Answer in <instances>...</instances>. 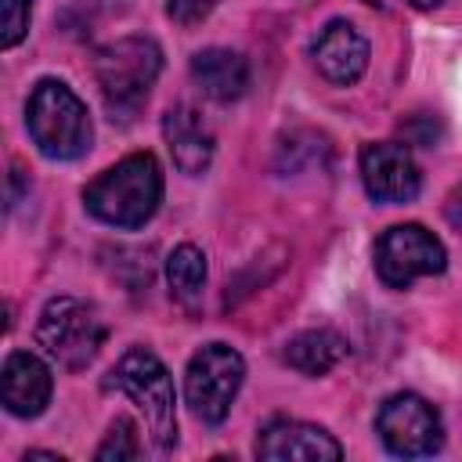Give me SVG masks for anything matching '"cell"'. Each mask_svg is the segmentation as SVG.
I'll use <instances>...</instances> for the list:
<instances>
[{"mask_svg":"<svg viewBox=\"0 0 462 462\" xmlns=\"http://www.w3.org/2000/svg\"><path fill=\"white\" fill-rule=\"evenodd\" d=\"M162 202V166L152 152H134L83 188V206L108 227H144Z\"/></svg>","mask_w":462,"mask_h":462,"instance_id":"obj_1","label":"cell"},{"mask_svg":"<svg viewBox=\"0 0 462 462\" xmlns=\"http://www.w3.org/2000/svg\"><path fill=\"white\" fill-rule=\"evenodd\" d=\"M25 126L32 144L58 162H72L87 155L94 141L90 112L76 97V90L61 79H40L25 101Z\"/></svg>","mask_w":462,"mask_h":462,"instance_id":"obj_2","label":"cell"},{"mask_svg":"<svg viewBox=\"0 0 462 462\" xmlns=\"http://www.w3.org/2000/svg\"><path fill=\"white\" fill-rule=\"evenodd\" d=\"M162 72V51L152 36H123L97 51L94 76L112 119H130L148 101Z\"/></svg>","mask_w":462,"mask_h":462,"instance_id":"obj_3","label":"cell"},{"mask_svg":"<svg viewBox=\"0 0 462 462\" xmlns=\"http://www.w3.org/2000/svg\"><path fill=\"white\" fill-rule=\"evenodd\" d=\"M108 386L119 390V393H126L137 404V411H141V419L148 426V437H152V444L159 451H170L177 444V397H173V379H170L166 365L152 350H144V346L126 350L116 361V368L108 375Z\"/></svg>","mask_w":462,"mask_h":462,"instance_id":"obj_4","label":"cell"},{"mask_svg":"<svg viewBox=\"0 0 462 462\" xmlns=\"http://www.w3.org/2000/svg\"><path fill=\"white\" fill-rule=\"evenodd\" d=\"M105 321L97 314L94 303L79 300V296H54L47 300V307L40 310L36 321V343L43 346V354L61 365V368H87L97 350L105 346Z\"/></svg>","mask_w":462,"mask_h":462,"instance_id":"obj_5","label":"cell"},{"mask_svg":"<svg viewBox=\"0 0 462 462\" xmlns=\"http://www.w3.org/2000/svg\"><path fill=\"white\" fill-rule=\"evenodd\" d=\"M245 383V361L235 346L227 343H206L191 354L188 361V372H184V397H188V408L209 422V426H220L238 397Z\"/></svg>","mask_w":462,"mask_h":462,"instance_id":"obj_6","label":"cell"},{"mask_svg":"<svg viewBox=\"0 0 462 462\" xmlns=\"http://www.w3.org/2000/svg\"><path fill=\"white\" fill-rule=\"evenodd\" d=\"M448 249L422 224H393L375 242V274L386 289H411L419 278L444 274Z\"/></svg>","mask_w":462,"mask_h":462,"instance_id":"obj_7","label":"cell"},{"mask_svg":"<svg viewBox=\"0 0 462 462\" xmlns=\"http://www.w3.org/2000/svg\"><path fill=\"white\" fill-rule=\"evenodd\" d=\"M375 433L397 458H426L444 444L440 411L419 393H390L375 411Z\"/></svg>","mask_w":462,"mask_h":462,"instance_id":"obj_8","label":"cell"},{"mask_svg":"<svg viewBox=\"0 0 462 462\" xmlns=\"http://www.w3.org/2000/svg\"><path fill=\"white\" fill-rule=\"evenodd\" d=\"M361 184H365L368 199H375L383 206H401L419 195L422 173L404 144L375 141V144L361 148Z\"/></svg>","mask_w":462,"mask_h":462,"instance_id":"obj_9","label":"cell"},{"mask_svg":"<svg viewBox=\"0 0 462 462\" xmlns=\"http://www.w3.org/2000/svg\"><path fill=\"white\" fill-rule=\"evenodd\" d=\"M256 458H271V462H336L343 458V444L314 426V422H300V419H271L260 437H256Z\"/></svg>","mask_w":462,"mask_h":462,"instance_id":"obj_10","label":"cell"},{"mask_svg":"<svg viewBox=\"0 0 462 462\" xmlns=\"http://www.w3.org/2000/svg\"><path fill=\"white\" fill-rule=\"evenodd\" d=\"M54 375L32 350H11L0 368V401L14 419H36L51 404Z\"/></svg>","mask_w":462,"mask_h":462,"instance_id":"obj_11","label":"cell"},{"mask_svg":"<svg viewBox=\"0 0 462 462\" xmlns=\"http://www.w3.org/2000/svg\"><path fill=\"white\" fill-rule=\"evenodd\" d=\"M310 58H314V69L321 79H328L336 87H350L368 69V40L350 22L336 18L314 36Z\"/></svg>","mask_w":462,"mask_h":462,"instance_id":"obj_12","label":"cell"},{"mask_svg":"<svg viewBox=\"0 0 462 462\" xmlns=\"http://www.w3.org/2000/svg\"><path fill=\"white\" fill-rule=\"evenodd\" d=\"M162 137H166V148L173 155V166L188 177H199L209 170L213 162V152H217V141H213V130L209 123L202 119L199 108L191 105H173L166 116H162Z\"/></svg>","mask_w":462,"mask_h":462,"instance_id":"obj_13","label":"cell"},{"mask_svg":"<svg viewBox=\"0 0 462 462\" xmlns=\"http://www.w3.org/2000/svg\"><path fill=\"white\" fill-rule=\"evenodd\" d=\"M191 79L213 101H238L249 90V61L231 47H206L191 58Z\"/></svg>","mask_w":462,"mask_h":462,"instance_id":"obj_14","label":"cell"},{"mask_svg":"<svg viewBox=\"0 0 462 462\" xmlns=\"http://www.w3.org/2000/svg\"><path fill=\"white\" fill-rule=\"evenodd\" d=\"M346 339L336 328H307L285 343V365L303 375H325L346 357Z\"/></svg>","mask_w":462,"mask_h":462,"instance_id":"obj_15","label":"cell"},{"mask_svg":"<svg viewBox=\"0 0 462 462\" xmlns=\"http://www.w3.org/2000/svg\"><path fill=\"white\" fill-rule=\"evenodd\" d=\"M166 282H170L173 300H180L184 307H195L206 289V253L191 242H180L166 256Z\"/></svg>","mask_w":462,"mask_h":462,"instance_id":"obj_16","label":"cell"},{"mask_svg":"<svg viewBox=\"0 0 462 462\" xmlns=\"http://www.w3.org/2000/svg\"><path fill=\"white\" fill-rule=\"evenodd\" d=\"M97 462H130L141 458V440H137V426L130 419H116L108 437L101 440V448L94 451Z\"/></svg>","mask_w":462,"mask_h":462,"instance_id":"obj_17","label":"cell"},{"mask_svg":"<svg viewBox=\"0 0 462 462\" xmlns=\"http://www.w3.org/2000/svg\"><path fill=\"white\" fill-rule=\"evenodd\" d=\"M0 14H4V29H0V47L11 51L22 43V36L29 32V18H32V0H0Z\"/></svg>","mask_w":462,"mask_h":462,"instance_id":"obj_18","label":"cell"},{"mask_svg":"<svg viewBox=\"0 0 462 462\" xmlns=\"http://www.w3.org/2000/svg\"><path fill=\"white\" fill-rule=\"evenodd\" d=\"M213 7H217V0H166V14H170L177 25H195V22H202Z\"/></svg>","mask_w":462,"mask_h":462,"instance_id":"obj_19","label":"cell"},{"mask_svg":"<svg viewBox=\"0 0 462 462\" xmlns=\"http://www.w3.org/2000/svg\"><path fill=\"white\" fill-rule=\"evenodd\" d=\"M444 217H448V224L462 235V184L451 188V195H448V202H444Z\"/></svg>","mask_w":462,"mask_h":462,"instance_id":"obj_20","label":"cell"},{"mask_svg":"<svg viewBox=\"0 0 462 462\" xmlns=\"http://www.w3.org/2000/svg\"><path fill=\"white\" fill-rule=\"evenodd\" d=\"M408 4H411L415 11H433V7H440L444 0H408Z\"/></svg>","mask_w":462,"mask_h":462,"instance_id":"obj_21","label":"cell"}]
</instances>
